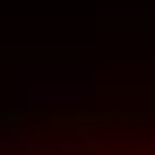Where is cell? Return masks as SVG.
<instances>
[{"label":"cell","instance_id":"1","mask_svg":"<svg viewBox=\"0 0 155 155\" xmlns=\"http://www.w3.org/2000/svg\"><path fill=\"white\" fill-rule=\"evenodd\" d=\"M26 104H35V112H69V104H86V78L43 69V78H26Z\"/></svg>","mask_w":155,"mask_h":155}]
</instances>
